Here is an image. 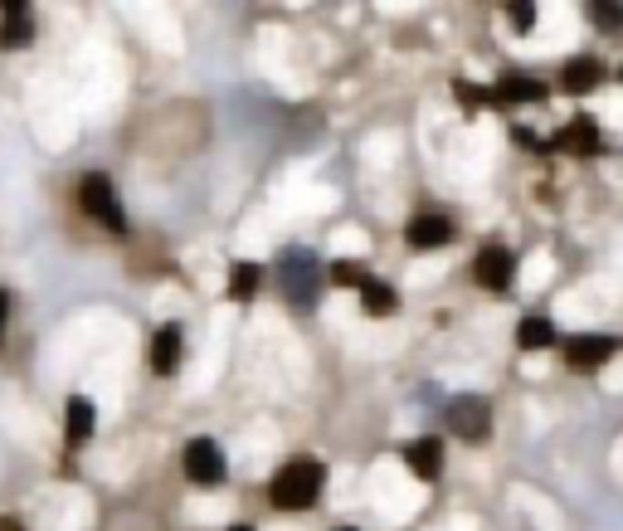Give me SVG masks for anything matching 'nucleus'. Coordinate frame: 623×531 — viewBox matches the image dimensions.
<instances>
[{
  "instance_id": "obj_24",
  "label": "nucleus",
  "mask_w": 623,
  "mask_h": 531,
  "mask_svg": "<svg viewBox=\"0 0 623 531\" xmlns=\"http://www.w3.org/2000/svg\"><path fill=\"white\" fill-rule=\"evenodd\" d=\"M229 531H254V527H229Z\"/></svg>"
},
{
  "instance_id": "obj_20",
  "label": "nucleus",
  "mask_w": 623,
  "mask_h": 531,
  "mask_svg": "<svg viewBox=\"0 0 623 531\" xmlns=\"http://www.w3.org/2000/svg\"><path fill=\"white\" fill-rule=\"evenodd\" d=\"M453 93H458V103H463V108H477V103H487V93H482V88H473V83H458Z\"/></svg>"
},
{
  "instance_id": "obj_18",
  "label": "nucleus",
  "mask_w": 623,
  "mask_h": 531,
  "mask_svg": "<svg viewBox=\"0 0 623 531\" xmlns=\"http://www.w3.org/2000/svg\"><path fill=\"white\" fill-rule=\"evenodd\" d=\"M258 278H263V268H258V264H234V268H229V298H239V303H244V298H254Z\"/></svg>"
},
{
  "instance_id": "obj_23",
  "label": "nucleus",
  "mask_w": 623,
  "mask_h": 531,
  "mask_svg": "<svg viewBox=\"0 0 623 531\" xmlns=\"http://www.w3.org/2000/svg\"><path fill=\"white\" fill-rule=\"evenodd\" d=\"M0 531H20V527H15V522H0Z\"/></svg>"
},
{
  "instance_id": "obj_3",
  "label": "nucleus",
  "mask_w": 623,
  "mask_h": 531,
  "mask_svg": "<svg viewBox=\"0 0 623 531\" xmlns=\"http://www.w3.org/2000/svg\"><path fill=\"white\" fill-rule=\"evenodd\" d=\"M185 478L200 488H220L224 483V454L215 439H190L185 444Z\"/></svg>"
},
{
  "instance_id": "obj_13",
  "label": "nucleus",
  "mask_w": 623,
  "mask_h": 531,
  "mask_svg": "<svg viewBox=\"0 0 623 531\" xmlns=\"http://www.w3.org/2000/svg\"><path fill=\"white\" fill-rule=\"evenodd\" d=\"M492 98H497V103H541V98H546V83H536V78H526V74H507V78H497Z\"/></svg>"
},
{
  "instance_id": "obj_11",
  "label": "nucleus",
  "mask_w": 623,
  "mask_h": 531,
  "mask_svg": "<svg viewBox=\"0 0 623 531\" xmlns=\"http://www.w3.org/2000/svg\"><path fill=\"white\" fill-rule=\"evenodd\" d=\"M283 293L293 298V303H312V259L307 254H288V264H283Z\"/></svg>"
},
{
  "instance_id": "obj_22",
  "label": "nucleus",
  "mask_w": 623,
  "mask_h": 531,
  "mask_svg": "<svg viewBox=\"0 0 623 531\" xmlns=\"http://www.w3.org/2000/svg\"><path fill=\"white\" fill-rule=\"evenodd\" d=\"M5 317H10V298L0 293V337H5Z\"/></svg>"
},
{
  "instance_id": "obj_8",
  "label": "nucleus",
  "mask_w": 623,
  "mask_h": 531,
  "mask_svg": "<svg viewBox=\"0 0 623 531\" xmlns=\"http://www.w3.org/2000/svg\"><path fill=\"white\" fill-rule=\"evenodd\" d=\"M404 463H409V473L414 478H439V468H443V444L439 439H414L409 449H404Z\"/></svg>"
},
{
  "instance_id": "obj_9",
  "label": "nucleus",
  "mask_w": 623,
  "mask_h": 531,
  "mask_svg": "<svg viewBox=\"0 0 623 531\" xmlns=\"http://www.w3.org/2000/svg\"><path fill=\"white\" fill-rule=\"evenodd\" d=\"M555 147H565V152H575V156L599 152V122L594 117H570L565 132L555 137Z\"/></svg>"
},
{
  "instance_id": "obj_14",
  "label": "nucleus",
  "mask_w": 623,
  "mask_h": 531,
  "mask_svg": "<svg viewBox=\"0 0 623 531\" xmlns=\"http://www.w3.org/2000/svg\"><path fill=\"white\" fill-rule=\"evenodd\" d=\"M599 78H604L599 59H570L565 74H560V83H565L570 93H589V88H599Z\"/></svg>"
},
{
  "instance_id": "obj_19",
  "label": "nucleus",
  "mask_w": 623,
  "mask_h": 531,
  "mask_svg": "<svg viewBox=\"0 0 623 531\" xmlns=\"http://www.w3.org/2000/svg\"><path fill=\"white\" fill-rule=\"evenodd\" d=\"M331 283H341V288H361V283H366V268L341 259V264H331Z\"/></svg>"
},
{
  "instance_id": "obj_12",
  "label": "nucleus",
  "mask_w": 623,
  "mask_h": 531,
  "mask_svg": "<svg viewBox=\"0 0 623 531\" xmlns=\"http://www.w3.org/2000/svg\"><path fill=\"white\" fill-rule=\"evenodd\" d=\"M181 366V327H161L151 337V371L156 376H171Z\"/></svg>"
},
{
  "instance_id": "obj_4",
  "label": "nucleus",
  "mask_w": 623,
  "mask_h": 531,
  "mask_svg": "<svg viewBox=\"0 0 623 531\" xmlns=\"http://www.w3.org/2000/svg\"><path fill=\"white\" fill-rule=\"evenodd\" d=\"M448 429L463 434V439H473V444H482V439L492 434V410H487V400H482V395H458V400L448 405Z\"/></svg>"
},
{
  "instance_id": "obj_5",
  "label": "nucleus",
  "mask_w": 623,
  "mask_h": 531,
  "mask_svg": "<svg viewBox=\"0 0 623 531\" xmlns=\"http://www.w3.org/2000/svg\"><path fill=\"white\" fill-rule=\"evenodd\" d=\"M473 273L482 278V288L507 293V288H512V278H516V254L507 249V244H482V249H477Z\"/></svg>"
},
{
  "instance_id": "obj_7",
  "label": "nucleus",
  "mask_w": 623,
  "mask_h": 531,
  "mask_svg": "<svg viewBox=\"0 0 623 531\" xmlns=\"http://www.w3.org/2000/svg\"><path fill=\"white\" fill-rule=\"evenodd\" d=\"M30 35H35L30 5H25V0H10V5L0 10V49H20V44H30Z\"/></svg>"
},
{
  "instance_id": "obj_1",
  "label": "nucleus",
  "mask_w": 623,
  "mask_h": 531,
  "mask_svg": "<svg viewBox=\"0 0 623 531\" xmlns=\"http://www.w3.org/2000/svg\"><path fill=\"white\" fill-rule=\"evenodd\" d=\"M322 483H327V468L312 463V458H297V463H288V468L268 483V497H273V507L297 512V507H312V502H317Z\"/></svg>"
},
{
  "instance_id": "obj_15",
  "label": "nucleus",
  "mask_w": 623,
  "mask_h": 531,
  "mask_svg": "<svg viewBox=\"0 0 623 531\" xmlns=\"http://www.w3.org/2000/svg\"><path fill=\"white\" fill-rule=\"evenodd\" d=\"M361 303H366L370 317H390V312L400 307V293H395L390 283H375V278H366V283H361Z\"/></svg>"
},
{
  "instance_id": "obj_2",
  "label": "nucleus",
  "mask_w": 623,
  "mask_h": 531,
  "mask_svg": "<svg viewBox=\"0 0 623 531\" xmlns=\"http://www.w3.org/2000/svg\"><path fill=\"white\" fill-rule=\"evenodd\" d=\"M78 205L98 220L103 229H112V234H127V215H122V205H117V195H112V181L108 176H83V186H78Z\"/></svg>"
},
{
  "instance_id": "obj_17",
  "label": "nucleus",
  "mask_w": 623,
  "mask_h": 531,
  "mask_svg": "<svg viewBox=\"0 0 623 531\" xmlns=\"http://www.w3.org/2000/svg\"><path fill=\"white\" fill-rule=\"evenodd\" d=\"M550 342H555V327H550L546 317H521V327H516V346L536 351V346H550Z\"/></svg>"
},
{
  "instance_id": "obj_10",
  "label": "nucleus",
  "mask_w": 623,
  "mask_h": 531,
  "mask_svg": "<svg viewBox=\"0 0 623 531\" xmlns=\"http://www.w3.org/2000/svg\"><path fill=\"white\" fill-rule=\"evenodd\" d=\"M404 239H409V249H443V244L453 239V225H448L443 215H419Z\"/></svg>"
},
{
  "instance_id": "obj_6",
  "label": "nucleus",
  "mask_w": 623,
  "mask_h": 531,
  "mask_svg": "<svg viewBox=\"0 0 623 531\" xmlns=\"http://www.w3.org/2000/svg\"><path fill=\"white\" fill-rule=\"evenodd\" d=\"M609 356H619V342H614V337H570V342H565V361H570L575 371L604 366Z\"/></svg>"
},
{
  "instance_id": "obj_21",
  "label": "nucleus",
  "mask_w": 623,
  "mask_h": 531,
  "mask_svg": "<svg viewBox=\"0 0 623 531\" xmlns=\"http://www.w3.org/2000/svg\"><path fill=\"white\" fill-rule=\"evenodd\" d=\"M531 20H536V10H531L526 0H521V5H512V25H516V30H531Z\"/></svg>"
},
{
  "instance_id": "obj_16",
  "label": "nucleus",
  "mask_w": 623,
  "mask_h": 531,
  "mask_svg": "<svg viewBox=\"0 0 623 531\" xmlns=\"http://www.w3.org/2000/svg\"><path fill=\"white\" fill-rule=\"evenodd\" d=\"M88 439H93V405L74 395L69 400V444H88Z\"/></svg>"
},
{
  "instance_id": "obj_25",
  "label": "nucleus",
  "mask_w": 623,
  "mask_h": 531,
  "mask_svg": "<svg viewBox=\"0 0 623 531\" xmlns=\"http://www.w3.org/2000/svg\"><path fill=\"white\" fill-rule=\"evenodd\" d=\"M341 531H351V527H341Z\"/></svg>"
}]
</instances>
